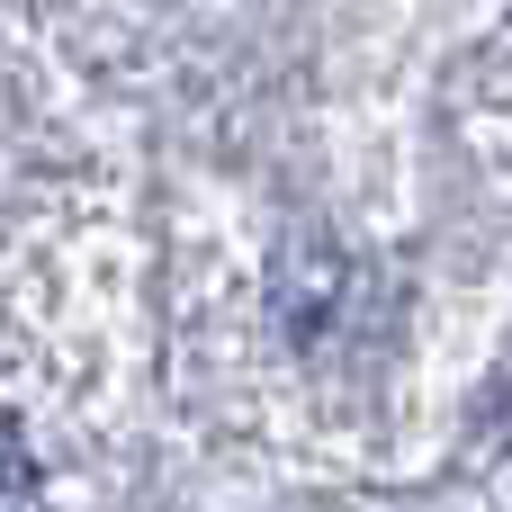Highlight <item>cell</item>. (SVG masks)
Instances as JSON below:
<instances>
[{
  "instance_id": "obj_1",
  "label": "cell",
  "mask_w": 512,
  "mask_h": 512,
  "mask_svg": "<svg viewBox=\"0 0 512 512\" xmlns=\"http://www.w3.org/2000/svg\"><path fill=\"white\" fill-rule=\"evenodd\" d=\"M0 512H45V495H36V459H27V441H18L9 414H0Z\"/></svg>"
}]
</instances>
